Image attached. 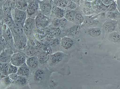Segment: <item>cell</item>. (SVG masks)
<instances>
[{
	"mask_svg": "<svg viewBox=\"0 0 120 89\" xmlns=\"http://www.w3.org/2000/svg\"><path fill=\"white\" fill-rule=\"evenodd\" d=\"M116 31L120 34V19L118 20V22Z\"/></svg>",
	"mask_w": 120,
	"mask_h": 89,
	"instance_id": "cell-41",
	"label": "cell"
},
{
	"mask_svg": "<svg viewBox=\"0 0 120 89\" xmlns=\"http://www.w3.org/2000/svg\"><path fill=\"white\" fill-rule=\"evenodd\" d=\"M42 0L43 1H47V0Z\"/></svg>",
	"mask_w": 120,
	"mask_h": 89,
	"instance_id": "cell-47",
	"label": "cell"
},
{
	"mask_svg": "<svg viewBox=\"0 0 120 89\" xmlns=\"http://www.w3.org/2000/svg\"><path fill=\"white\" fill-rule=\"evenodd\" d=\"M7 0H0V4L2 5L4 4Z\"/></svg>",
	"mask_w": 120,
	"mask_h": 89,
	"instance_id": "cell-44",
	"label": "cell"
},
{
	"mask_svg": "<svg viewBox=\"0 0 120 89\" xmlns=\"http://www.w3.org/2000/svg\"><path fill=\"white\" fill-rule=\"evenodd\" d=\"M14 81L16 84L23 86L26 84L27 79L25 76H19L17 77Z\"/></svg>",
	"mask_w": 120,
	"mask_h": 89,
	"instance_id": "cell-25",
	"label": "cell"
},
{
	"mask_svg": "<svg viewBox=\"0 0 120 89\" xmlns=\"http://www.w3.org/2000/svg\"><path fill=\"white\" fill-rule=\"evenodd\" d=\"M107 36L108 39L115 43H120V34L115 31L112 32L105 34Z\"/></svg>",
	"mask_w": 120,
	"mask_h": 89,
	"instance_id": "cell-13",
	"label": "cell"
},
{
	"mask_svg": "<svg viewBox=\"0 0 120 89\" xmlns=\"http://www.w3.org/2000/svg\"><path fill=\"white\" fill-rule=\"evenodd\" d=\"M59 39L57 38H52L49 41L50 46L53 47L56 46L59 43L60 40Z\"/></svg>",
	"mask_w": 120,
	"mask_h": 89,
	"instance_id": "cell-32",
	"label": "cell"
},
{
	"mask_svg": "<svg viewBox=\"0 0 120 89\" xmlns=\"http://www.w3.org/2000/svg\"><path fill=\"white\" fill-rule=\"evenodd\" d=\"M113 1L108 8L107 12H112L116 10L117 8V6Z\"/></svg>",
	"mask_w": 120,
	"mask_h": 89,
	"instance_id": "cell-36",
	"label": "cell"
},
{
	"mask_svg": "<svg viewBox=\"0 0 120 89\" xmlns=\"http://www.w3.org/2000/svg\"><path fill=\"white\" fill-rule=\"evenodd\" d=\"M75 19L77 21L81 23L84 20V19L81 14L80 13H76L75 14Z\"/></svg>",
	"mask_w": 120,
	"mask_h": 89,
	"instance_id": "cell-34",
	"label": "cell"
},
{
	"mask_svg": "<svg viewBox=\"0 0 120 89\" xmlns=\"http://www.w3.org/2000/svg\"><path fill=\"white\" fill-rule=\"evenodd\" d=\"M70 0L74 2V3H77L79 2V0Z\"/></svg>",
	"mask_w": 120,
	"mask_h": 89,
	"instance_id": "cell-45",
	"label": "cell"
},
{
	"mask_svg": "<svg viewBox=\"0 0 120 89\" xmlns=\"http://www.w3.org/2000/svg\"><path fill=\"white\" fill-rule=\"evenodd\" d=\"M26 59V56L23 53H16L12 56L10 63L17 67H20L25 63Z\"/></svg>",
	"mask_w": 120,
	"mask_h": 89,
	"instance_id": "cell-7",
	"label": "cell"
},
{
	"mask_svg": "<svg viewBox=\"0 0 120 89\" xmlns=\"http://www.w3.org/2000/svg\"><path fill=\"white\" fill-rule=\"evenodd\" d=\"M10 48L5 40L2 35H0V51L6 49Z\"/></svg>",
	"mask_w": 120,
	"mask_h": 89,
	"instance_id": "cell-27",
	"label": "cell"
},
{
	"mask_svg": "<svg viewBox=\"0 0 120 89\" xmlns=\"http://www.w3.org/2000/svg\"><path fill=\"white\" fill-rule=\"evenodd\" d=\"M11 0V1H12L14 2H15V3L16 1L17 0Z\"/></svg>",
	"mask_w": 120,
	"mask_h": 89,
	"instance_id": "cell-46",
	"label": "cell"
},
{
	"mask_svg": "<svg viewBox=\"0 0 120 89\" xmlns=\"http://www.w3.org/2000/svg\"><path fill=\"white\" fill-rule=\"evenodd\" d=\"M87 33L90 36L94 37H99L102 35H105L102 27H93L89 29Z\"/></svg>",
	"mask_w": 120,
	"mask_h": 89,
	"instance_id": "cell-12",
	"label": "cell"
},
{
	"mask_svg": "<svg viewBox=\"0 0 120 89\" xmlns=\"http://www.w3.org/2000/svg\"><path fill=\"white\" fill-rule=\"evenodd\" d=\"M47 1H43L39 3V9L42 13L46 16L49 17L51 14L52 7L50 4Z\"/></svg>",
	"mask_w": 120,
	"mask_h": 89,
	"instance_id": "cell-10",
	"label": "cell"
},
{
	"mask_svg": "<svg viewBox=\"0 0 120 89\" xmlns=\"http://www.w3.org/2000/svg\"><path fill=\"white\" fill-rule=\"evenodd\" d=\"M39 10V3L36 0H33L29 3L26 10L27 18H35Z\"/></svg>",
	"mask_w": 120,
	"mask_h": 89,
	"instance_id": "cell-5",
	"label": "cell"
},
{
	"mask_svg": "<svg viewBox=\"0 0 120 89\" xmlns=\"http://www.w3.org/2000/svg\"><path fill=\"white\" fill-rule=\"evenodd\" d=\"M51 28L48 27L42 29L37 27L35 29L33 38H34L42 42L47 34L51 31Z\"/></svg>",
	"mask_w": 120,
	"mask_h": 89,
	"instance_id": "cell-8",
	"label": "cell"
},
{
	"mask_svg": "<svg viewBox=\"0 0 120 89\" xmlns=\"http://www.w3.org/2000/svg\"><path fill=\"white\" fill-rule=\"evenodd\" d=\"M44 70L42 68H39L36 70L33 76V79L34 82L37 83L44 82L46 76Z\"/></svg>",
	"mask_w": 120,
	"mask_h": 89,
	"instance_id": "cell-11",
	"label": "cell"
},
{
	"mask_svg": "<svg viewBox=\"0 0 120 89\" xmlns=\"http://www.w3.org/2000/svg\"><path fill=\"white\" fill-rule=\"evenodd\" d=\"M36 28L35 19L30 17L27 18L23 26V30L28 39L33 37L34 31Z\"/></svg>",
	"mask_w": 120,
	"mask_h": 89,
	"instance_id": "cell-2",
	"label": "cell"
},
{
	"mask_svg": "<svg viewBox=\"0 0 120 89\" xmlns=\"http://www.w3.org/2000/svg\"><path fill=\"white\" fill-rule=\"evenodd\" d=\"M24 0H17L15 2L16 7L19 10L26 11L29 3Z\"/></svg>",
	"mask_w": 120,
	"mask_h": 89,
	"instance_id": "cell-20",
	"label": "cell"
},
{
	"mask_svg": "<svg viewBox=\"0 0 120 89\" xmlns=\"http://www.w3.org/2000/svg\"><path fill=\"white\" fill-rule=\"evenodd\" d=\"M106 17L107 19L118 20L120 19V12L117 8L113 11H106Z\"/></svg>",
	"mask_w": 120,
	"mask_h": 89,
	"instance_id": "cell-18",
	"label": "cell"
},
{
	"mask_svg": "<svg viewBox=\"0 0 120 89\" xmlns=\"http://www.w3.org/2000/svg\"><path fill=\"white\" fill-rule=\"evenodd\" d=\"M51 14L56 18H61L64 15L65 12L62 8L54 5L52 8Z\"/></svg>",
	"mask_w": 120,
	"mask_h": 89,
	"instance_id": "cell-17",
	"label": "cell"
},
{
	"mask_svg": "<svg viewBox=\"0 0 120 89\" xmlns=\"http://www.w3.org/2000/svg\"><path fill=\"white\" fill-rule=\"evenodd\" d=\"M39 62L41 64H44L48 60L49 55L46 53L42 52L39 54L37 56Z\"/></svg>",
	"mask_w": 120,
	"mask_h": 89,
	"instance_id": "cell-23",
	"label": "cell"
},
{
	"mask_svg": "<svg viewBox=\"0 0 120 89\" xmlns=\"http://www.w3.org/2000/svg\"><path fill=\"white\" fill-rule=\"evenodd\" d=\"M118 20L107 19L102 24V28L105 34L116 31Z\"/></svg>",
	"mask_w": 120,
	"mask_h": 89,
	"instance_id": "cell-6",
	"label": "cell"
},
{
	"mask_svg": "<svg viewBox=\"0 0 120 89\" xmlns=\"http://www.w3.org/2000/svg\"><path fill=\"white\" fill-rule=\"evenodd\" d=\"M1 83L5 86H8L10 85L12 82L8 76H5L0 79Z\"/></svg>",
	"mask_w": 120,
	"mask_h": 89,
	"instance_id": "cell-30",
	"label": "cell"
},
{
	"mask_svg": "<svg viewBox=\"0 0 120 89\" xmlns=\"http://www.w3.org/2000/svg\"><path fill=\"white\" fill-rule=\"evenodd\" d=\"M53 27L59 28L60 24L59 19L57 18H55L53 19L51 21Z\"/></svg>",
	"mask_w": 120,
	"mask_h": 89,
	"instance_id": "cell-33",
	"label": "cell"
},
{
	"mask_svg": "<svg viewBox=\"0 0 120 89\" xmlns=\"http://www.w3.org/2000/svg\"><path fill=\"white\" fill-rule=\"evenodd\" d=\"M8 76L12 82L14 81L18 77V75L16 73L11 74H9Z\"/></svg>",
	"mask_w": 120,
	"mask_h": 89,
	"instance_id": "cell-40",
	"label": "cell"
},
{
	"mask_svg": "<svg viewBox=\"0 0 120 89\" xmlns=\"http://www.w3.org/2000/svg\"><path fill=\"white\" fill-rule=\"evenodd\" d=\"M0 30L2 31V35L6 40L9 48L12 49L15 46L14 42L13 35L10 29L6 24L0 21Z\"/></svg>",
	"mask_w": 120,
	"mask_h": 89,
	"instance_id": "cell-1",
	"label": "cell"
},
{
	"mask_svg": "<svg viewBox=\"0 0 120 89\" xmlns=\"http://www.w3.org/2000/svg\"><path fill=\"white\" fill-rule=\"evenodd\" d=\"M88 0L89 1H92L93 0Z\"/></svg>",
	"mask_w": 120,
	"mask_h": 89,
	"instance_id": "cell-48",
	"label": "cell"
},
{
	"mask_svg": "<svg viewBox=\"0 0 120 89\" xmlns=\"http://www.w3.org/2000/svg\"><path fill=\"white\" fill-rule=\"evenodd\" d=\"M75 11L68 10L65 14L64 17L68 20L73 22L74 20L75 15L76 14Z\"/></svg>",
	"mask_w": 120,
	"mask_h": 89,
	"instance_id": "cell-24",
	"label": "cell"
},
{
	"mask_svg": "<svg viewBox=\"0 0 120 89\" xmlns=\"http://www.w3.org/2000/svg\"><path fill=\"white\" fill-rule=\"evenodd\" d=\"M68 7L70 9H73L76 7V4L74 2L70 0L69 1Z\"/></svg>",
	"mask_w": 120,
	"mask_h": 89,
	"instance_id": "cell-38",
	"label": "cell"
},
{
	"mask_svg": "<svg viewBox=\"0 0 120 89\" xmlns=\"http://www.w3.org/2000/svg\"><path fill=\"white\" fill-rule=\"evenodd\" d=\"M10 64L8 62L0 63V72L4 73L6 75H8Z\"/></svg>",
	"mask_w": 120,
	"mask_h": 89,
	"instance_id": "cell-26",
	"label": "cell"
},
{
	"mask_svg": "<svg viewBox=\"0 0 120 89\" xmlns=\"http://www.w3.org/2000/svg\"><path fill=\"white\" fill-rule=\"evenodd\" d=\"M12 49L7 48L3 50L0 55V63L8 62H10L11 57L13 54Z\"/></svg>",
	"mask_w": 120,
	"mask_h": 89,
	"instance_id": "cell-9",
	"label": "cell"
},
{
	"mask_svg": "<svg viewBox=\"0 0 120 89\" xmlns=\"http://www.w3.org/2000/svg\"><path fill=\"white\" fill-rule=\"evenodd\" d=\"M51 28V32L53 36L57 37L61 34V31L59 28L52 27Z\"/></svg>",
	"mask_w": 120,
	"mask_h": 89,
	"instance_id": "cell-29",
	"label": "cell"
},
{
	"mask_svg": "<svg viewBox=\"0 0 120 89\" xmlns=\"http://www.w3.org/2000/svg\"><path fill=\"white\" fill-rule=\"evenodd\" d=\"M30 73V70L28 66L24 63L20 66L18 68L16 73L19 76H23L28 77Z\"/></svg>",
	"mask_w": 120,
	"mask_h": 89,
	"instance_id": "cell-16",
	"label": "cell"
},
{
	"mask_svg": "<svg viewBox=\"0 0 120 89\" xmlns=\"http://www.w3.org/2000/svg\"><path fill=\"white\" fill-rule=\"evenodd\" d=\"M68 0H53L52 2L55 6L62 9L65 8L68 6Z\"/></svg>",
	"mask_w": 120,
	"mask_h": 89,
	"instance_id": "cell-22",
	"label": "cell"
},
{
	"mask_svg": "<svg viewBox=\"0 0 120 89\" xmlns=\"http://www.w3.org/2000/svg\"><path fill=\"white\" fill-rule=\"evenodd\" d=\"M26 61L27 65L29 67L35 69L38 66V59L36 56L29 57L26 58Z\"/></svg>",
	"mask_w": 120,
	"mask_h": 89,
	"instance_id": "cell-15",
	"label": "cell"
},
{
	"mask_svg": "<svg viewBox=\"0 0 120 89\" xmlns=\"http://www.w3.org/2000/svg\"><path fill=\"white\" fill-rule=\"evenodd\" d=\"M82 10L84 13L86 15H90L93 13L94 11L88 8H84Z\"/></svg>",
	"mask_w": 120,
	"mask_h": 89,
	"instance_id": "cell-37",
	"label": "cell"
},
{
	"mask_svg": "<svg viewBox=\"0 0 120 89\" xmlns=\"http://www.w3.org/2000/svg\"><path fill=\"white\" fill-rule=\"evenodd\" d=\"M35 19L36 27L39 29L48 27L50 23L49 17L43 14L40 9Z\"/></svg>",
	"mask_w": 120,
	"mask_h": 89,
	"instance_id": "cell-3",
	"label": "cell"
},
{
	"mask_svg": "<svg viewBox=\"0 0 120 89\" xmlns=\"http://www.w3.org/2000/svg\"><path fill=\"white\" fill-rule=\"evenodd\" d=\"M4 16L2 6L0 5V20H1Z\"/></svg>",
	"mask_w": 120,
	"mask_h": 89,
	"instance_id": "cell-42",
	"label": "cell"
},
{
	"mask_svg": "<svg viewBox=\"0 0 120 89\" xmlns=\"http://www.w3.org/2000/svg\"><path fill=\"white\" fill-rule=\"evenodd\" d=\"M0 21L3 22L6 24L9 28L11 32L12 31L14 21L11 14L8 16H4Z\"/></svg>",
	"mask_w": 120,
	"mask_h": 89,
	"instance_id": "cell-19",
	"label": "cell"
},
{
	"mask_svg": "<svg viewBox=\"0 0 120 89\" xmlns=\"http://www.w3.org/2000/svg\"><path fill=\"white\" fill-rule=\"evenodd\" d=\"M10 65L8 71V75L16 73L18 69L17 66L10 63Z\"/></svg>",
	"mask_w": 120,
	"mask_h": 89,
	"instance_id": "cell-31",
	"label": "cell"
},
{
	"mask_svg": "<svg viewBox=\"0 0 120 89\" xmlns=\"http://www.w3.org/2000/svg\"><path fill=\"white\" fill-rule=\"evenodd\" d=\"M11 14L14 22L20 23L24 26L27 18L26 11H21L16 7L12 11Z\"/></svg>",
	"mask_w": 120,
	"mask_h": 89,
	"instance_id": "cell-4",
	"label": "cell"
},
{
	"mask_svg": "<svg viewBox=\"0 0 120 89\" xmlns=\"http://www.w3.org/2000/svg\"><path fill=\"white\" fill-rule=\"evenodd\" d=\"M81 28L78 25L76 24L65 31L64 32L65 34L72 36L77 35L80 32Z\"/></svg>",
	"mask_w": 120,
	"mask_h": 89,
	"instance_id": "cell-14",
	"label": "cell"
},
{
	"mask_svg": "<svg viewBox=\"0 0 120 89\" xmlns=\"http://www.w3.org/2000/svg\"><path fill=\"white\" fill-rule=\"evenodd\" d=\"M68 21V20L65 17L61 18L59 19L60 27L61 28L65 27L67 24Z\"/></svg>",
	"mask_w": 120,
	"mask_h": 89,
	"instance_id": "cell-35",
	"label": "cell"
},
{
	"mask_svg": "<svg viewBox=\"0 0 120 89\" xmlns=\"http://www.w3.org/2000/svg\"><path fill=\"white\" fill-rule=\"evenodd\" d=\"M61 43L62 46L64 48L68 49L71 47L73 43V40L71 38L64 37L61 40Z\"/></svg>",
	"mask_w": 120,
	"mask_h": 89,
	"instance_id": "cell-21",
	"label": "cell"
},
{
	"mask_svg": "<svg viewBox=\"0 0 120 89\" xmlns=\"http://www.w3.org/2000/svg\"><path fill=\"white\" fill-rule=\"evenodd\" d=\"M34 48L32 46H29L26 50V55L30 57L34 55L35 53V51Z\"/></svg>",
	"mask_w": 120,
	"mask_h": 89,
	"instance_id": "cell-28",
	"label": "cell"
},
{
	"mask_svg": "<svg viewBox=\"0 0 120 89\" xmlns=\"http://www.w3.org/2000/svg\"><path fill=\"white\" fill-rule=\"evenodd\" d=\"M117 8L119 11L120 12V0H117Z\"/></svg>",
	"mask_w": 120,
	"mask_h": 89,
	"instance_id": "cell-43",
	"label": "cell"
},
{
	"mask_svg": "<svg viewBox=\"0 0 120 89\" xmlns=\"http://www.w3.org/2000/svg\"><path fill=\"white\" fill-rule=\"evenodd\" d=\"M102 3L106 6L109 7L113 1V0H101Z\"/></svg>",
	"mask_w": 120,
	"mask_h": 89,
	"instance_id": "cell-39",
	"label": "cell"
}]
</instances>
